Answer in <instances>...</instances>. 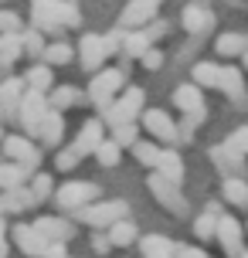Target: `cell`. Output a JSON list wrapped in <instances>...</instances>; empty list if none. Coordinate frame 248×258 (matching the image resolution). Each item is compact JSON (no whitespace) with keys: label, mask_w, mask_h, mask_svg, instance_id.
I'll use <instances>...</instances> for the list:
<instances>
[{"label":"cell","mask_w":248,"mask_h":258,"mask_svg":"<svg viewBox=\"0 0 248 258\" xmlns=\"http://www.w3.org/2000/svg\"><path fill=\"white\" fill-rule=\"evenodd\" d=\"M79 24V7L61 0H34V27L41 34H58L61 27Z\"/></svg>","instance_id":"obj_1"},{"label":"cell","mask_w":248,"mask_h":258,"mask_svg":"<svg viewBox=\"0 0 248 258\" xmlns=\"http://www.w3.org/2000/svg\"><path fill=\"white\" fill-rule=\"evenodd\" d=\"M126 214H130V204H126L122 197H116V201H92V204H85L82 211H75V221H82V224H89V228L105 231L112 221L126 218Z\"/></svg>","instance_id":"obj_2"},{"label":"cell","mask_w":248,"mask_h":258,"mask_svg":"<svg viewBox=\"0 0 248 258\" xmlns=\"http://www.w3.org/2000/svg\"><path fill=\"white\" fill-rule=\"evenodd\" d=\"M122 85H126V72H122V68H99V72H92L89 102L99 105V109H105V105L122 92Z\"/></svg>","instance_id":"obj_3"},{"label":"cell","mask_w":248,"mask_h":258,"mask_svg":"<svg viewBox=\"0 0 248 258\" xmlns=\"http://www.w3.org/2000/svg\"><path fill=\"white\" fill-rule=\"evenodd\" d=\"M143 102H146V92L143 89H126L122 95H116V99L102 109L105 122H109V126H119V122H140Z\"/></svg>","instance_id":"obj_4"},{"label":"cell","mask_w":248,"mask_h":258,"mask_svg":"<svg viewBox=\"0 0 248 258\" xmlns=\"http://www.w3.org/2000/svg\"><path fill=\"white\" fill-rule=\"evenodd\" d=\"M146 187L157 197V204L163 207V211H170L173 218H183V214H187V197L180 194V183L167 180L163 173H150V177H146Z\"/></svg>","instance_id":"obj_5"},{"label":"cell","mask_w":248,"mask_h":258,"mask_svg":"<svg viewBox=\"0 0 248 258\" xmlns=\"http://www.w3.org/2000/svg\"><path fill=\"white\" fill-rule=\"evenodd\" d=\"M54 204L61 207V211H82L85 204H92L95 197H99V187L95 183H89V180H65L61 187H54Z\"/></svg>","instance_id":"obj_6"},{"label":"cell","mask_w":248,"mask_h":258,"mask_svg":"<svg viewBox=\"0 0 248 258\" xmlns=\"http://www.w3.org/2000/svg\"><path fill=\"white\" fill-rule=\"evenodd\" d=\"M44 116H48V95L27 89L24 99H21V105H17V116H14L17 122H21V129H24V136H38V126H41Z\"/></svg>","instance_id":"obj_7"},{"label":"cell","mask_w":248,"mask_h":258,"mask_svg":"<svg viewBox=\"0 0 248 258\" xmlns=\"http://www.w3.org/2000/svg\"><path fill=\"white\" fill-rule=\"evenodd\" d=\"M0 150H4V160L21 163V167L34 177V170H38V163H41V153L34 150V143L27 140V136H4V140H0Z\"/></svg>","instance_id":"obj_8"},{"label":"cell","mask_w":248,"mask_h":258,"mask_svg":"<svg viewBox=\"0 0 248 258\" xmlns=\"http://www.w3.org/2000/svg\"><path fill=\"white\" fill-rule=\"evenodd\" d=\"M214 238L221 241L224 255L228 258H238L245 248H241V238H245V228H241V221L231 218V214H221L218 218V231H214Z\"/></svg>","instance_id":"obj_9"},{"label":"cell","mask_w":248,"mask_h":258,"mask_svg":"<svg viewBox=\"0 0 248 258\" xmlns=\"http://www.w3.org/2000/svg\"><path fill=\"white\" fill-rule=\"evenodd\" d=\"M140 122H143V129H150L157 140L163 143H177L180 140V129H177V122L170 119V112H163V109H146V112H140Z\"/></svg>","instance_id":"obj_10"},{"label":"cell","mask_w":248,"mask_h":258,"mask_svg":"<svg viewBox=\"0 0 248 258\" xmlns=\"http://www.w3.org/2000/svg\"><path fill=\"white\" fill-rule=\"evenodd\" d=\"M160 11V0H130L126 7H122V14H119V24L122 27H146L153 17H157Z\"/></svg>","instance_id":"obj_11"},{"label":"cell","mask_w":248,"mask_h":258,"mask_svg":"<svg viewBox=\"0 0 248 258\" xmlns=\"http://www.w3.org/2000/svg\"><path fill=\"white\" fill-rule=\"evenodd\" d=\"M211 160H214V167L221 170L224 177H245V160H248V156L235 153L228 143H218V146H211Z\"/></svg>","instance_id":"obj_12"},{"label":"cell","mask_w":248,"mask_h":258,"mask_svg":"<svg viewBox=\"0 0 248 258\" xmlns=\"http://www.w3.org/2000/svg\"><path fill=\"white\" fill-rule=\"evenodd\" d=\"M180 24H183V31H187L191 38H201V34H208L211 27H214V14H211L204 4H187Z\"/></svg>","instance_id":"obj_13"},{"label":"cell","mask_w":248,"mask_h":258,"mask_svg":"<svg viewBox=\"0 0 248 258\" xmlns=\"http://www.w3.org/2000/svg\"><path fill=\"white\" fill-rule=\"evenodd\" d=\"M102 140H105V122L102 119H85L72 146L79 150V156H89V153H95V146H99Z\"/></svg>","instance_id":"obj_14"},{"label":"cell","mask_w":248,"mask_h":258,"mask_svg":"<svg viewBox=\"0 0 248 258\" xmlns=\"http://www.w3.org/2000/svg\"><path fill=\"white\" fill-rule=\"evenodd\" d=\"M38 234H44L48 241H72L75 238V224L65 218H54V214H48V218H38L34 224H31Z\"/></svg>","instance_id":"obj_15"},{"label":"cell","mask_w":248,"mask_h":258,"mask_svg":"<svg viewBox=\"0 0 248 258\" xmlns=\"http://www.w3.org/2000/svg\"><path fill=\"white\" fill-rule=\"evenodd\" d=\"M11 234H14V245L21 248L27 258H41V251H44V245H48V238L38 234L31 224H14Z\"/></svg>","instance_id":"obj_16"},{"label":"cell","mask_w":248,"mask_h":258,"mask_svg":"<svg viewBox=\"0 0 248 258\" xmlns=\"http://www.w3.org/2000/svg\"><path fill=\"white\" fill-rule=\"evenodd\" d=\"M79 58H82V64H85V72H99L102 61L109 58L105 48H102V38H99V34H85V38L79 41Z\"/></svg>","instance_id":"obj_17"},{"label":"cell","mask_w":248,"mask_h":258,"mask_svg":"<svg viewBox=\"0 0 248 258\" xmlns=\"http://www.w3.org/2000/svg\"><path fill=\"white\" fill-rule=\"evenodd\" d=\"M24 78H0V102H4V116H17V105H21V99H24Z\"/></svg>","instance_id":"obj_18"},{"label":"cell","mask_w":248,"mask_h":258,"mask_svg":"<svg viewBox=\"0 0 248 258\" xmlns=\"http://www.w3.org/2000/svg\"><path fill=\"white\" fill-rule=\"evenodd\" d=\"M105 234H109L112 248H130V245L140 241V228L130 221V214H126V218H119V221H112V224L105 228Z\"/></svg>","instance_id":"obj_19"},{"label":"cell","mask_w":248,"mask_h":258,"mask_svg":"<svg viewBox=\"0 0 248 258\" xmlns=\"http://www.w3.org/2000/svg\"><path fill=\"white\" fill-rule=\"evenodd\" d=\"M38 140L44 146H61V140H65V119H61V112L48 109V116L41 119V126H38Z\"/></svg>","instance_id":"obj_20"},{"label":"cell","mask_w":248,"mask_h":258,"mask_svg":"<svg viewBox=\"0 0 248 258\" xmlns=\"http://www.w3.org/2000/svg\"><path fill=\"white\" fill-rule=\"evenodd\" d=\"M38 201L31 197V190H27L24 183L21 187H11V190H0V211H7V214H21V211H27V207H34Z\"/></svg>","instance_id":"obj_21"},{"label":"cell","mask_w":248,"mask_h":258,"mask_svg":"<svg viewBox=\"0 0 248 258\" xmlns=\"http://www.w3.org/2000/svg\"><path fill=\"white\" fill-rule=\"evenodd\" d=\"M140 251H143V258H173L177 245L167 234H143L140 238Z\"/></svg>","instance_id":"obj_22"},{"label":"cell","mask_w":248,"mask_h":258,"mask_svg":"<svg viewBox=\"0 0 248 258\" xmlns=\"http://www.w3.org/2000/svg\"><path fill=\"white\" fill-rule=\"evenodd\" d=\"M245 48H248V38L241 31H224V34H218V41H214V51L221 54V58H241Z\"/></svg>","instance_id":"obj_23"},{"label":"cell","mask_w":248,"mask_h":258,"mask_svg":"<svg viewBox=\"0 0 248 258\" xmlns=\"http://www.w3.org/2000/svg\"><path fill=\"white\" fill-rule=\"evenodd\" d=\"M173 105H177L180 112H194V109H201V105H204L201 85H194V82H183V85H177V89H173Z\"/></svg>","instance_id":"obj_24"},{"label":"cell","mask_w":248,"mask_h":258,"mask_svg":"<svg viewBox=\"0 0 248 258\" xmlns=\"http://www.w3.org/2000/svg\"><path fill=\"white\" fill-rule=\"evenodd\" d=\"M157 173H163L167 180H173V183H180L183 180V160H180V153L177 150H160V156H157Z\"/></svg>","instance_id":"obj_25"},{"label":"cell","mask_w":248,"mask_h":258,"mask_svg":"<svg viewBox=\"0 0 248 258\" xmlns=\"http://www.w3.org/2000/svg\"><path fill=\"white\" fill-rule=\"evenodd\" d=\"M221 197H224V204L248 207V180L245 177H224L221 180Z\"/></svg>","instance_id":"obj_26"},{"label":"cell","mask_w":248,"mask_h":258,"mask_svg":"<svg viewBox=\"0 0 248 258\" xmlns=\"http://www.w3.org/2000/svg\"><path fill=\"white\" fill-rule=\"evenodd\" d=\"M218 78H221V64L214 61H194L191 64V82L201 89H218Z\"/></svg>","instance_id":"obj_27"},{"label":"cell","mask_w":248,"mask_h":258,"mask_svg":"<svg viewBox=\"0 0 248 258\" xmlns=\"http://www.w3.org/2000/svg\"><path fill=\"white\" fill-rule=\"evenodd\" d=\"M79 102H82V92L75 85H54L51 95H48V109H54V112H65Z\"/></svg>","instance_id":"obj_28"},{"label":"cell","mask_w":248,"mask_h":258,"mask_svg":"<svg viewBox=\"0 0 248 258\" xmlns=\"http://www.w3.org/2000/svg\"><path fill=\"white\" fill-rule=\"evenodd\" d=\"M218 89H221L224 95H228V99L241 102V99H245V78H241V72H238V68H221Z\"/></svg>","instance_id":"obj_29"},{"label":"cell","mask_w":248,"mask_h":258,"mask_svg":"<svg viewBox=\"0 0 248 258\" xmlns=\"http://www.w3.org/2000/svg\"><path fill=\"white\" fill-rule=\"evenodd\" d=\"M24 85L27 89H34V92H51L54 89V75H51V64H34V68H27V75H24Z\"/></svg>","instance_id":"obj_30"},{"label":"cell","mask_w":248,"mask_h":258,"mask_svg":"<svg viewBox=\"0 0 248 258\" xmlns=\"http://www.w3.org/2000/svg\"><path fill=\"white\" fill-rule=\"evenodd\" d=\"M41 58H44V64H51V68H65L72 58H75V48L68 44V41H51V44H44V51H41Z\"/></svg>","instance_id":"obj_31"},{"label":"cell","mask_w":248,"mask_h":258,"mask_svg":"<svg viewBox=\"0 0 248 258\" xmlns=\"http://www.w3.org/2000/svg\"><path fill=\"white\" fill-rule=\"evenodd\" d=\"M218 218H221L218 204H211L208 211H204V214H197V218H194V234L201 238V241L214 238V231H218Z\"/></svg>","instance_id":"obj_32"},{"label":"cell","mask_w":248,"mask_h":258,"mask_svg":"<svg viewBox=\"0 0 248 258\" xmlns=\"http://www.w3.org/2000/svg\"><path fill=\"white\" fill-rule=\"evenodd\" d=\"M31 173H27L21 163H11V160H4L0 163V190H11V187H21Z\"/></svg>","instance_id":"obj_33"},{"label":"cell","mask_w":248,"mask_h":258,"mask_svg":"<svg viewBox=\"0 0 248 258\" xmlns=\"http://www.w3.org/2000/svg\"><path fill=\"white\" fill-rule=\"evenodd\" d=\"M150 44H153V41L143 34V27H133L130 34H122V51L130 54V58H140V54H143Z\"/></svg>","instance_id":"obj_34"},{"label":"cell","mask_w":248,"mask_h":258,"mask_svg":"<svg viewBox=\"0 0 248 258\" xmlns=\"http://www.w3.org/2000/svg\"><path fill=\"white\" fill-rule=\"evenodd\" d=\"M27 190H31V197L41 204V201H48V197L54 194V177H51V173H41V170H34V180L27 183Z\"/></svg>","instance_id":"obj_35"},{"label":"cell","mask_w":248,"mask_h":258,"mask_svg":"<svg viewBox=\"0 0 248 258\" xmlns=\"http://www.w3.org/2000/svg\"><path fill=\"white\" fill-rule=\"evenodd\" d=\"M133 156H136V163H143V167H157V156H160V146L150 140H136L130 146Z\"/></svg>","instance_id":"obj_36"},{"label":"cell","mask_w":248,"mask_h":258,"mask_svg":"<svg viewBox=\"0 0 248 258\" xmlns=\"http://www.w3.org/2000/svg\"><path fill=\"white\" fill-rule=\"evenodd\" d=\"M92 156H95L102 167H116L119 160H122V146H119V143H112V140H102L99 146H95V153H92Z\"/></svg>","instance_id":"obj_37"},{"label":"cell","mask_w":248,"mask_h":258,"mask_svg":"<svg viewBox=\"0 0 248 258\" xmlns=\"http://www.w3.org/2000/svg\"><path fill=\"white\" fill-rule=\"evenodd\" d=\"M0 34H7V38L24 34V21H21V14H17V11H11V7H0Z\"/></svg>","instance_id":"obj_38"},{"label":"cell","mask_w":248,"mask_h":258,"mask_svg":"<svg viewBox=\"0 0 248 258\" xmlns=\"http://www.w3.org/2000/svg\"><path fill=\"white\" fill-rule=\"evenodd\" d=\"M204 119H208V109H204V105H201V109H194V112H183V122H177L180 140H191V136H194V129L204 126Z\"/></svg>","instance_id":"obj_39"},{"label":"cell","mask_w":248,"mask_h":258,"mask_svg":"<svg viewBox=\"0 0 248 258\" xmlns=\"http://www.w3.org/2000/svg\"><path fill=\"white\" fill-rule=\"evenodd\" d=\"M21 54H24V48H21V34H17V38H7L4 44H0V72L11 68Z\"/></svg>","instance_id":"obj_40"},{"label":"cell","mask_w":248,"mask_h":258,"mask_svg":"<svg viewBox=\"0 0 248 258\" xmlns=\"http://www.w3.org/2000/svg\"><path fill=\"white\" fill-rule=\"evenodd\" d=\"M136 140H140V122H119V126H112V143L133 146Z\"/></svg>","instance_id":"obj_41"},{"label":"cell","mask_w":248,"mask_h":258,"mask_svg":"<svg viewBox=\"0 0 248 258\" xmlns=\"http://www.w3.org/2000/svg\"><path fill=\"white\" fill-rule=\"evenodd\" d=\"M79 150H75V146H61V150H58V153H54V167L61 170V173H68V170H75L79 167Z\"/></svg>","instance_id":"obj_42"},{"label":"cell","mask_w":248,"mask_h":258,"mask_svg":"<svg viewBox=\"0 0 248 258\" xmlns=\"http://www.w3.org/2000/svg\"><path fill=\"white\" fill-rule=\"evenodd\" d=\"M136 61L143 64L146 72H160V68H163V61H167V54L160 51V48H153V44H150V48H146V51L140 54V58H136Z\"/></svg>","instance_id":"obj_43"},{"label":"cell","mask_w":248,"mask_h":258,"mask_svg":"<svg viewBox=\"0 0 248 258\" xmlns=\"http://www.w3.org/2000/svg\"><path fill=\"white\" fill-rule=\"evenodd\" d=\"M228 146H231V150H235V153H241V156H248V126H238L235 133H231V136H228Z\"/></svg>","instance_id":"obj_44"},{"label":"cell","mask_w":248,"mask_h":258,"mask_svg":"<svg viewBox=\"0 0 248 258\" xmlns=\"http://www.w3.org/2000/svg\"><path fill=\"white\" fill-rule=\"evenodd\" d=\"M143 34H146L150 41H153V44H157V41L163 38V34H170V24H167V21H157V17H153V21H150V24L143 27Z\"/></svg>","instance_id":"obj_45"},{"label":"cell","mask_w":248,"mask_h":258,"mask_svg":"<svg viewBox=\"0 0 248 258\" xmlns=\"http://www.w3.org/2000/svg\"><path fill=\"white\" fill-rule=\"evenodd\" d=\"M21 48H24V54H41V51H44V38H41V31L27 34V38L21 41Z\"/></svg>","instance_id":"obj_46"},{"label":"cell","mask_w":248,"mask_h":258,"mask_svg":"<svg viewBox=\"0 0 248 258\" xmlns=\"http://www.w3.org/2000/svg\"><path fill=\"white\" fill-rule=\"evenodd\" d=\"M41 258H68L65 241H48V245H44V251H41Z\"/></svg>","instance_id":"obj_47"},{"label":"cell","mask_w":248,"mask_h":258,"mask_svg":"<svg viewBox=\"0 0 248 258\" xmlns=\"http://www.w3.org/2000/svg\"><path fill=\"white\" fill-rule=\"evenodd\" d=\"M173 258H211V255H208V251H201V248H194V245H177Z\"/></svg>","instance_id":"obj_48"},{"label":"cell","mask_w":248,"mask_h":258,"mask_svg":"<svg viewBox=\"0 0 248 258\" xmlns=\"http://www.w3.org/2000/svg\"><path fill=\"white\" fill-rule=\"evenodd\" d=\"M102 48H105V54H116V51H122V34H105L102 38Z\"/></svg>","instance_id":"obj_49"},{"label":"cell","mask_w":248,"mask_h":258,"mask_svg":"<svg viewBox=\"0 0 248 258\" xmlns=\"http://www.w3.org/2000/svg\"><path fill=\"white\" fill-rule=\"evenodd\" d=\"M92 248H95L99 255H105V251L112 248V241H109V234H105V231H95V234H92Z\"/></svg>","instance_id":"obj_50"},{"label":"cell","mask_w":248,"mask_h":258,"mask_svg":"<svg viewBox=\"0 0 248 258\" xmlns=\"http://www.w3.org/2000/svg\"><path fill=\"white\" fill-rule=\"evenodd\" d=\"M7 251H11L7 248V221L0 218V258H7Z\"/></svg>","instance_id":"obj_51"},{"label":"cell","mask_w":248,"mask_h":258,"mask_svg":"<svg viewBox=\"0 0 248 258\" xmlns=\"http://www.w3.org/2000/svg\"><path fill=\"white\" fill-rule=\"evenodd\" d=\"M241 61H245V72H248V48H245V54H241Z\"/></svg>","instance_id":"obj_52"},{"label":"cell","mask_w":248,"mask_h":258,"mask_svg":"<svg viewBox=\"0 0 248 258\" xmlns=\"http://www.w3.org/2000/svg\"><path fill=\"white\" fill-rule=\"evenodd\" d=\"M238 258H248V251H241V255H238Z\"/></svg>","instance_id":"obj_53"},{"label":"cell","mask_w":248,"mask_h":258,"mask_svg":"<svg viewBox=\"0 0 248 258\" xmlns=\"http://www.w3.org/2000/svg\"><path fill=\"white\" fill-rule=\"evenodd\" d=\"M0 116H4V102H0Z\"/></svg>","instance_id":"obj_54"},{"label":"cell","mask_w":248,"mask_h":258,"mask_svg":"<svg viewBox=\"0 0 248 258\" xmlns=\"http://www.w3.org/2000/svg\"><path fill=\"white\" fill-rule=\"evenodd\" d=\"M0 140H4V126H0Z\"/></svg>","instance_id":"obj_55"},{"label":"cell","mask_w":248,"mask_h":258,"mask_svg":"<svg viewBox=\"0 0 248 258\" xmlns=\"http://www.w3.org/2000/svg\"><path fill=\"white\" fill-rule=\"evenodd\" d=\"M0 75H4V72H0Z\"/></svg>","instance_id":"obj_56"}]
</instances>
